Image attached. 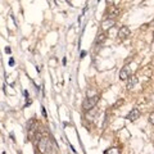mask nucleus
Returning a JSON list of instances; mask_svg holds the SVG:
<instances>
[{"label": "nucleus", "instance_id": "nucleus-5", "mask_svg": "<svg viewBox=\"0 0 154 154\" xmlns=\"http://www.w3.org/2000/svg\"><path fill=\"white\" fill-rule=\"evenodd\" d=\"M128 76H130V68L127 66H125L121 69V72H119V79H121L122 81H125V80L128 79Z\"/></svg>", "mask_w": 154, "mask_h": 154}, {"label": "nucleus", "instance_id": "nucleus-4", "mask_svg": "<svg viewBox=\"0 0 154 154\" xmlns=\"http://www.w3.org/2000/svg\"><path fill=\"white\" fill-rule=\"evenodd\" d=\"M130 33H131V31H130V28L127 26H122L121 28L118 30V36L121 38H126Z\"/></svg>", "mask_w": 154, "mask_h": 154}, {"label": "nucleus", "instance_id": "nucleus-7", "mask_svg": "<svg viewBox=\"0 0 154 154\" xmlns=\"http://www.w3.org/2000/svg\"><path fill=\"white\" fill-rule=\"evenodd\" d=\"M118 14H119L118 8H116V7H110L109 8V13H108V18L109 19H114V17H117Z\"/></svg>", "mask_w": 154, "mask_h": 154}, {"label": "nucleus", "instance_id": "nucleus-1", "mask_svg": "<svg viewBox=\"0 0 154 154\" xmlns=\"http://www.w3.org/2000/svg\"><path fill=\"white\" fill-rule=\"evenodd\" d=\"M99 102V95H94V96H89V98H86L82 103V108L85 110H91L93 108H95V105L98 104Z\"/></svg>", "mask_w": 154, "mask_h": 154}, {"label": "nucleus", "instance_id": "nucleus-12", "mask_svg": "<svg viewBox=\"0 0 154 154\" xmlns=\"http://www.w3.org/2000/svg\"><path fill=\"white\" fill-rule=\"evenodd\" d=\"M9 64L13 66V64H14V60H13V59H11V60H9Z\"/></svg>", "mask_w": 154, "mask_h": 154}, {"label": "nucleus", "instance_id": "nucleus-10", "mask_svg": "<svg viewBox=\"0 0 154 154\" xmlns=\"http://www.w3.org/2000/svg\"><path fill=\"white\" fill-rule=\"evenodd\" d=\"M149 122H150L152 125L154 123V113H150V117H149Z\"/></svg>", "mask_w": 154, "mask_h": 154}, {"label": "nucleus", "instance_id": "nucleus-9", "mask_svg": "<svg viewBox=\"0 0 154 154\" xmlns=\"http://www.w3.org/2000/svg\"><path fill=\"white\" fill-rule=\"evenodd\" d=\"M105 33H100V35L98 36V38H96V44H102V42L105 40Z\"/></svg>", "mask_w": 154, "mask_h": 154}, {"label": "nucleus", "instance_id": "nucleus-2", "mask_svg": "<svg viewBox=\"0 0 154 154\" xmlns=\"http://www.w3.org/2000/svg\"><path fill=\"white\" fill-rule=\"evenodd\" d=\"M116 25V19H104L103 21V23H102V28L104 31H107V30H109V28H112L113 26Z\"/></svg>", "mask_w": 154, "mask_h": 154}, {"label": "nucleus", "instance_id": "nucleus-6", "mask_svg": "<svg viewBox=\"0 0 154 154\" xmlns=\"http://www.w3.org/2000/svg\"><path fill=\"white\" fill-rule=\"evenodd\" d=\"M137 82H139V79L136 76H128V79H127V88L132 89Z\"/></svg>", "mask_w": 154, "mask_h": 154}, {"label": "nucleus", "instance_id": "nucleus-11", "mask_svg": "<svg viewBox=\"0 0 154 154\" xmlns=\"http://www.w3.org/2000/svg\"><path fill=\"white\" fill-rule=\"evenodd\" d=\"M23 94H25V96H26V98H28V91H27V90H25V91H23Z\"/></svg>", "mask_w": 154, "mask_h": 154}, {"label": "nucleus", "instance_id": "nucleus-3", "mask_svg": "<svg viewBox=\"0 0 154 154\" xmlns=\"http://www.w3.org/2000/svg\"><path fill=\"white\" fill-rule=\"evenodd\" d=\"M139 116H140V112H139V109L134 108L131 112L127 114V119H128V121H131V122H134V121H136V119L139 118Z\"/></svg>", "mask_w": 154, "mask_h": 154}, {"label": "nucleus", "instance_id": "nucleus-8", "mask_svg": "<svg viewBox=\"0 0 154 154\" xmlns=\"http://www.w3.org/2000/svg\"><path fill=\"white\" fill-rule=\"evenodd\" d=\"M105 154H121L118 148H110L108 150H105Z\"/></svg>", "mask_w": 154, "mask_h": 154}]
</instances>
